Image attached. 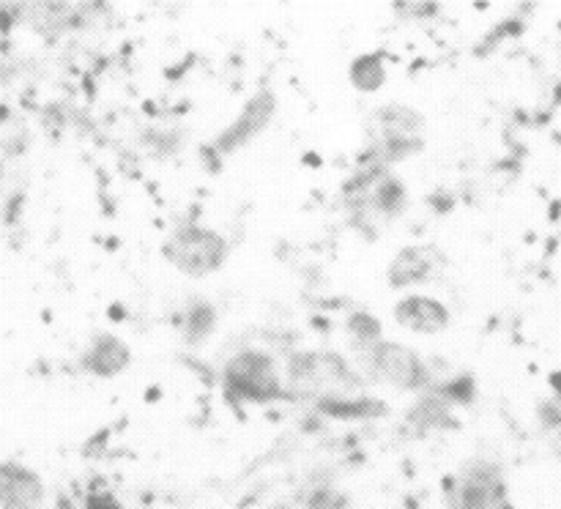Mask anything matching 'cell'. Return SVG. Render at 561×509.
I'll use <instances>...</instances> for the list:
<instances>
[{"mask_svg":"<svg viewBox=\"0 0 561 509\" xmlns=\"http://www.w3.org/2000/svg\"><path fill=\"white\" fill-rule=\"evenodd\" d=\"M394 317L400 326L416 334H438L449 326V312L442 301L427 296H409L394 306Z\"/></svg>","mask_w":561,"mask_h":509,"instance_id":"cell-8","label":"cell"},{"mask_svg":"<svg viewBox=\"0 0 561 509\" xmlns=\"http://www.w3.org/2000/svg\"><path fill=\"white\" fill-rule=\"evenodd\" d=\"M44 504V485L31 468L0 463V509H38Z\"/></svg>","mask_w":561,"mask_h":509,"instance_id":"cell-7","label":"cell"},{"mask_svg":"<svg viewBox=\"0 0 561 509\" xmlns=\"http://www.w3.org/2000/svg\"><path fill=\"white\" fill-rule=\"evenodd\" d=\"M164 257L179 268L181 274L190 277H208V274L219 271L228 257V244L219 233L208 228H192L175 230L170 241L164 244Z\"/></svg>","mask_w":561,"mask_h":509,"instance_id":"cell-3","label":"cell"},{"mask_svg":"<svg viewBox=\"0 0 561 509\" xmlns=\"http://www.w3.org/2000/svg\"><path fill=\"white\" fill-rule=\"evenodd\" d=\"M225 389L239 403H268L283 394L272 359L257 350H244L230 359V365L225 367Z\"/></svg>","mask_w":561,"mask_h":509,"instance_id":"cell-4","label":"cell"},{"mask_svg":"<svg viewBox=\"0 0 561 509\" xmlns=\"http://www.w3.org/2000/svg\"><path fill=\"white\" fill-rule=\"evenodd\" d=\"M318 504H321V509H345V501L340 496H334V493H316L310 507H318Z\"/></svg>","mask_w":561,"mask_h":509,"instance_id":"cell-14","label":"cell"},{"mask_svg":"<svg viewBox=\"0 0 561 509\" xmlns=\"http://www.w3.org/2000/svg\"><path fill=\"white\" fill-rule=\"evenodd\" d=\"M420 131L422 120L414 109L409 107H394L381 109L376 115V142H373V153H376V162L373 164H387L400 162L409 153H414L420 148Z\"/></svg>","mask_w":561,"mask_h":509,"instance_id":"cell-5","label":"cell"},{"mask_svg":"<svg viewBox=\"0 0 561 509\" xmlns=\"http://www.w3.org/2000/svg\"><path fill=\"white\" fill-rule=\"evenodd\" d=\"M362 361H365L367 372L376 381L392 383L398 389H422L427 383V370L422 365L420 356L405 345L381 343L362 350Z\"/></svg>","mask_w":561,"mask_h":509,"instance_id":"cell-6","label":"cell"},{"mask_svg":"<svg viewBox=\"0 0 561 509\" xmlns=\"http://www.w3.org/2000/svg\"><path fill=\"white\" fill-rule=\"evenodd\" d=\"M507 487L496 465L477 460L453 474L444 487V507L447 509H504Z\"/></svg>","mask_w":561,"mask_h":509,"instance_id":"cell-2","label":"cell"},{"mask_svg":"<svg viewBox=\"0 0 561 509\" xmlns=\"http://www.w3.org/2000/svg\"><path fill=\"white\" fill-rule=\"evenodd\" d=\"M272 113H274L272 96H268V93H257V96L244 107L241 118L236 120L228 131H225L222 140H219V146H222L225 151L241 148L247 140H252V137H255L257 131L266 126V120L272 118Z\"/></svg>","mask_w":561,"mask_h":509,"instance_id":"cell-10","label":"cell"},{"mask_svg":"<svg viewBox=\"0 0 561 509\" xmlns=\"http://www.w3.org/2000/svg\"><path fill=\"white\" fill-rule=\"evenodd\" d=\"M345 208L354 228L376 233L403 213L405 186L387 164H367L345 184Z\"/></svg>","mask_w":561,"mask_h":509,"instance_id":"cell-1","label":"cell"},{"mask_svg":"<svg viewBox=\"0 0 561 509\" xmlns=\"http://www.w3.org/2000/svg\"><path fill=\"white\" fill-rule=\"evenodd\" d=\"M214 328V312L208 306H195L186 321V332H190V339H203Z\"/></svg>","mask_w":561,"mask_h":509,"instance_id":"cell-13","label":"cell"},{"mask_svg":"<svg viewBox=\"0 0 561 509\" xmlns=\"http://www.w3.org/2000/svg\"><path fill=\"white\" fill-rule=\"evenodd\" d=\"M436 250L427 246H405L389 266V285L394 288H409V285L425 282L436 271Z\"/></svg>","mask_w":561,"mask_h":509,"instance_id":"cell-9","label":"cell"},{"mask_svg":"<svg viewBox=\"0 0 561 509\" xmlns=\"http://www.w3.org/2000/svg\"><path fill=\"white\" fill-rule=\"evenodd\" d=\"M351 80L362 91H376L383 82V63L376 55H365V58H359L351 66Z\"/></svg>","mask_w":561,"mask_h":509,"instance_id":"cell-12","label":"cell"},{"mask_svg":"<svg viewBox=\"0 0 561 509\" xmlns=\"http://www.w3.org/2000/svg\"><path fill=\"white\" fill-rule=\"evenodd\" d=\"M129 359H131L129 348H126L118 337L104 334V337L93 339V345L88 348L82 365H85V370H91L93 375L110 378V375H118V372L129 365Z\"/></svg>","mask_w":561,"mask_h":509,"instance_id":"cell-11","label":"cell"}]
</instances>
